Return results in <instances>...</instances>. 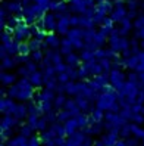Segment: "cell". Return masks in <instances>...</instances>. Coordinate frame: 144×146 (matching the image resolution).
I'll return each instance as SVG.
<instances>
[{
	"label": "cell",
	"instance_id": "cell-1",
	"mask_svg": "<svg viewBox=\"0 0 144 146\" xmlns=\"http://www.w3.org/2000/svg\"><path fill=\"white\" fill-rule=\"evenodd\" d=\"M36 94L37 89L34 87L28 78H19L11 87H3V96H9L18 102H25V104L36 99Z\"/></svg>",
	"mask_w": 144,
	"mask_h": 146
},
{
	"label": "cell",
	"instance_id": "cell-2",
	"mask_svg": "<svg viewBox=\"0 0 144 146\" xmlns=\"http://www.w3.org/2000/svg\"><path fill=\"white\" fill-rule=\"evenodd\" d=\"M107 46L116 55H125V53L130 52V41H128V38H126V36L121 34L116 28L110 34V37H109Z\"/></svg>",
	"mask_w": 144,
	"mask_h": 146
},
{
	"label": "cell",
	"instance_id": "cell-3",
	"mask_svg": "<svg viewBox=\"0 0 144 146\" xmlns=\"http://www.w3.org/2000/svg\"><path fill=\"white\" fill-rule=\"evenodd\" d=\"M107 77H109V87H112L116 92H119L125 86L126 80H128V77L125 75V72L121 68H116V66L112 68L110 72L107 74Z\"/></svg>",
	"mask_w": 144,
	"mask_h": 146
},
{
	"label": "cell",
	"instance_id": "cell-4",
	"mask_svg": "<svg viewBox=\"0 0 144 146\" xmlns=\"http://www.w3.org/2000/svg\"><path fill=\"white\" fill-rule=\"evenodd\" d=\"M12 33H13V38L18 41V43H28L31 40V37H32V28H31V25L27 24L24 19L12 30Z\"/></svg>",
	"mask_w": 144,
	"mask_h": 146
},
{
	"label": "cell",
	"instance_id": "cell-5",
	"mask_svg": "<svg viewBox=\"0 0 144 146\" xmlns=\"http://www.w3.org/2000/svg\"><path fill=\"white\" fill-rule=\"evenodd\" d=\"M37 27L40 30H43L44 33L50 34V33H56V27H57V16L56 13H53L52 11L46 12L41 19L37 22Z\"/></svg>",
	"mask_w": 144,
	"mask_h": 146
},
{
	"label": "cell",
	"instance_id": "cell-6",
	"mask_svg": "<svg viewBox=\"0 0 144 146\" xmlns=\"http://www.w3.org/2000/svg\"><path fill=\"white\" fill-rule=\"evenodd\" d=\"M128 16V7H126L125 0H116L113 2V7H112V12L109 15V18L112 19L113 24H119L122 19H125Z\"/></svg>",
	"mask_w": 144,
	"mask_h": 146
},
{
	"label": "cell",
	"instance_id": "cell-7",
	"mask_svg": "<svg viewBox=\"0 0 144 146\" xmlns=\"http://www.w3.org/2000/svg\"><path fill=\"white\" fill-rule=\"evenodd\" d=\"M69 12L72 15H84L90 7L96 6L94 0H68Z\"/></svg>",
	"mask_w": 144,
	"mask_h": 146
},
{
	"label": "cell",
	"instance_id": "cell-8",
	"mask_svg": "<svg viewBox=\"0 0 144 146\" xmlns=\"http://www.w3.org/2000/svg\"><path fill=\"white\" fill-rule=\"evenodd\" d=\"M72 27V13H66L63 16L57 18V27H56V34L59 36H66Z\"/></svg>",
	"mask_w": 144,
	"mask_h": 146
},
{
	"label": "cell",
	"instance_id": "cell-9",
	"mask_svg": "<svg viewBox=\"0 0 144 146\" xmlns=\"http://www.w3.org/2000/svg\"><path fill=\"white\" fill-rule=\"evenodd\" d=\"M60 46H62L60 36L56 33H50V34H47V37L43 43V50L44 52H47V50H59Z\"/></svg>",
	"mask_w": 144,
	"mask_h": 146
},
{
	"label": "cell",
	"instance_id": "cell-10",
	"mask_svg": "<svg viewBox=\"0 0 144 146\" xmlns=\"http://www.w3.org/2000/svg\"><path fill=\"white\" fill-rule=\"evenodd\" d=\"M16 75L18 74H15L12 71H3L2 72V84H3V87H11V86H13L16 81H18V78H16Z\"/></svg>",
	"mask_w": 144,
	"mask_h": 146
},
{
	"label": "cell",
	"instance_id": "cell-11",
	"mask_svg": "<svg viewBox=\"0 0 144 146\" xmlns=\"http://www.w3.org/2000/svg\"><path fill=\"white\" fill-rule=\"evenodd\" d=\"M118 27H116V30L119 31L121 34H124V36H126L130 31H131V28H132V19L130 18V16H126L125 19H122L119 24H116Z\"/></svg>",
	"mask_w": 144,
	"mask_h": 146
},
{
	"label": "cell",
	"instance_id": "cell-12",
	"mask_svg": "<svg viewBox=\"0 0 144 146\" xmlns=\"http://www.w3.org/2000/svg\"><path fill=\"white\" fill-rule=\"evenodd\" d=\"M41 11H43L44 13L49 12V11H52V5H53V0H37V3H36Z\"/></svg>",
	"mask_w": 144,
	"mask_h": 146
},
{
	"label": "cell",
	"instance_id": "cell-13",
	"mask_svg": "<svg viewBox=\"0 0 144 146\" xmlns=\"http://www.w3.org/2000/svg\"><path fill=\"white\" fill-rule=\"evenodd\" d=\"M138 77H140V81L144 84V71H141V72H138Z\"/></svg>",
	"mask_w": 144,
	"mask_h": 146
},
{
	"label": "cell",
	"instance_id": "cell-14",
	"mask_svg": "<svg viewBox=\"0 0 144 146\" xmlns=\"http://www.w3.org/2000/svg\"><path fill=\"white\" fill-rule=\"evenodd\" d=\"M103 2H107V0H94L96 6H97V5H100V3H103Z\"/></svg>",
	"mask_w": 144,
	"mask_h": 146
},
{
	"label": "cell",
	"instance_id": "cell-15",
	"mask_svg": "<svg viewBox=\"0 0 144 146\" xmlns=\"http://www.w3.org/2000/svg\"><path fill=\"white\" fill-rule=\"evenodd\" d=\"M19 2H22V0H19Z\"/></svg>",
	"mask_w": 144,
	"mask_h": 146
}]
</instances>
